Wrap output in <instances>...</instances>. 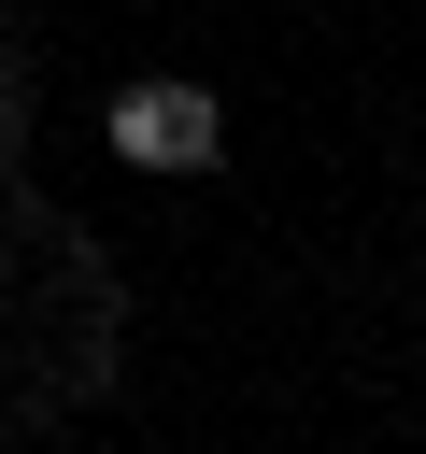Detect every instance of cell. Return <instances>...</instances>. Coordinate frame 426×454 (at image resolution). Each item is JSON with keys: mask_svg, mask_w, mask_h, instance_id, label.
<instances>
[{"mask_svg": "<svg viewBox=\"0 0 426 454\" xmlns=\"http://www.w3.org/2000/svg\"><path fill=\"white\" fill-rule=\"evenodd\" d=\"M114 156H128V170H213V156H227V114H213L199 85H128V99H114Z\"/></svg>", "mask_w": 426, "mask_h": 454, "instance_id": "6da1fadb", "label": "cell"}]
</instances>
